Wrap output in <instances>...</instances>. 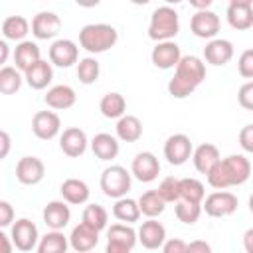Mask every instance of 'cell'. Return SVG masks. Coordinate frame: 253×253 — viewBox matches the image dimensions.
Returning <instances> with one entry per match:
<instances>
[{
	"mask_svg": "<svg viewBox=\"0 0 253 253\" xmlns=\"http://www.w3.org/2000/svg\"><path fill=\"white\" fill-rule=\"evenodd\" d=\"M227 24L233 30H249L253 26V2L251 0H231L225 10Z\"/></svg>",
	"mask_w": 253,
	"mask_h": 253,
	"instance_id": "5bb4252c",
	"label": "cell"
},
{
	"mask_svg": "<svg viewBox=\"0 0 253 253\" xmlns=\"http://www.w3.org/2000/svg\"><path fill=\"white\" fill-rule=\"evenodd\" d=\"M136 233H138V243L144 249H158L166 241V227L156 217L142 221Z\"/></svg>",
	"mask_w": 253,
	"mask_h": 253,
	"instance_id": "d6986e66",
	"label": "cell"
},
{
	"mask_svg": "<svg viewBox=\"0 0 253 253\" xmlns=\"http://www.w3.org/2000/svg\"><path fill=\"white\" fill-rule=\"evenodd\" d=\"M43 223L53 229V231H61L63 227H67L69 219H71V210L67 206V202L63 200H51L45 204L43 211H42Z\"/></svg>",
	"mask_w": 253,
	"mask_h": 253,
	"instance_id": "ac0fdd59",
	"label": "cell"
},
{
	"mask_svg": "<svg viewBox=\"0 0 253 253\" xmlns=\"http://www.w3.org/2000/svg\"><path fill=\"white\" fill-rule=\"evenodd\" d=\"M138 206H140L142 215H146L150 219V217H158L164 211L166 202L162 200V196L158 194V190H148V192H144L138 198Z\"/></svg>",
	"mask_w": 253,
	"mask_h": 253,
	"instance_id": "8d00e7d4",
	"label": "cell"
},
{
	"mask_svg": "<svg viewBox=\"0 0 253 253\" xmlns=\"http://www.w3.org/2000/svg\"><path fill=\"white\" fill-rule=\"evenodd\" d=\"M99 73H101V67H99V61L95 57L89 55V57L79 59V63H77V79L83 85H93L99 79Z\"/></svg>",
	"mask_w": 253,
	"mask_h": 253,
	"instance_id": "74e56055",
	"label": "cell"
},
{
	"mask_svg": "<svg viewBox=\"0 0 253 253\" xmlns=\"http://www.w3.org/2000/svg\"><path fill=\"white\" fill-rule=\"evenodd\" d=\"M45 176V164L38 156H22L16 164V178L24 186H36Z\"/></svg>",
	"mask_w": 253,
	"mask_h": 253,
	"instance_id": "4fadbf2b",
	"label": "cell"
},
{
	"mask_svg": "<svg viewBox=\"0 0 253 253\" xmlns=\"http://www.w3.org/2000/svg\"><path fill=\"white\" fill-rule=\"evenodd\" d=\"M14 221V208L10 202L0 200V227H12Z\"/></svg>",
	"mask_w": 253,
	"mask_h": 253,
	"instance_id": "f6af8a7d",
	"label": "cell"
},
{
	"mask_svg": "<svg viewBox=\"0 0 253 253\" xmlns=\"http://www.w3.org/2000/svg\"><path fill=\"white\" fill-rule=\"evenodd\" d=\"M221 168H223L229 188L245 184L251 176V162L243 154H229L227 158H221Z\"/></svg>",
	"mask_w": 253,
	"mask_h": 253,
	"instance_id": "ba28073f",
	"label": "cell"
},
{
	"mask_svg": "<svg viewBox=\"0 0 253 253\" xmlns=\"http://www.w3.org/2000/svg\"><path fill=\"white\" fill-rule=\"evenodd\" d=\"M174 213H176L178 221H182V223H186V225H192V223H196V221L200 219V215H202V206H200V204H190V202L180 200V202L174 204Z\"/></svg>",
	"mask_w": 253,
	"mask_h": 253,
	"instance_id": "f35d334b",
	"label": "cell"
},
{
	"mask_svg": "<svg viewBox=\"0 0 253 253\" xmlns=\"http://www.w3.org/2000/svg\"><path fill=\"white\" fill-rule=\"evenodd\" d=\"M0 245H2V251L0 253H12L14 249V243H12V237L4 231H0Z\"/></svg>",
	"mask_w": 253,
	"mask_h": 253,
	"instance_id": "c3c4849f",
	"label": "cell"
},
{
	"mask_svg": "<svg viewBox=\"0 0 253 253\" xmlns=\"http://www.w3.org/2000/svg\"><path fill=\"white\" fill-rule=\"evenodd\" d=\"M87 144H89L87 134H85V130L79 128V126H69V128H65V130L61 132V136H59V148H61V152H63L65 156H69V158H79V156H83L85 150H87Z\"/></svg>",
	"mask_w": 253,
	"mask_h": 253,
	"instance_id": "9a60e30c",
	"label": "cell"
},
{
	"mask_svg": "<svg viewBox=\"0 0 253 253\" xmlns=\"http://www.w3.org/2000/svg\"><path fill=\"white\" fill-rule=\"evenodd\" d=\"M237 101L243 109L247 111H253V81H247L239 87L237 91Z\"/></svg>",
	"mask_w": 253,
	"mask_h": 253,
	"instance_id": "b9f144b4",
	"label": "cell"
},
{
	"mask_svg": "<svg viewBox=\"0 0 253 253\" xmlns=\"http://www.w3.org/2000/svg\"><path fill=\"white\" fill-rule=\"evenodd\" d=\"M59 194H61L63 202H67L71 206H81V204H87V200L91 196V190H89L87 182H83L79 178H67V180L61 182Z\"/></svg>",
	"mask_w": 253,
	"mask_h": 253,
	"instance_id": "cb8c5ba5",
	"label": "cell"
},
{
	"mask_svg": "<svg viewBox=\"0 0 253 253\" xmlns=\"http://www.w3.org/2000/svg\"><path fill=\"white\" fill-rule=\"evenodd\" d=\"M107 241L121 243L132 249L138 243V233L128 223H113L111 227H107Z\"/></svg>",
	"mask_w": 253,
	"mask_h": 253,
	"instance_id": "d6a6232c",
	"label": "cell"
},
{
	"mask_svg": "<svg viewBox=\"0 0 253 253\" xmlns=\"http://www.w3.org/2000/svg\"><path fill=\"white\" fill-rule=\"evenodd\" d=\"M132 249L126 247V245H121V243H113V241H107V247H105V253H130Z\"/></svg>",
	"mask_w": 253,
	"mask_h": 253,
	"instance_id": "7dc6e473",
	"label": "cell"
},
{
	"mask_svg": "<svg viewBox=\"0 0 253 253\" xmlns=\"http://www.w3.org/2000/svg\"><path fill=\"white\" fill-rule=\"evenodd\" d=\"M97 243H99V231H95L85 223L75 225L69 233V247L77 253H89L97 247Z\"/></svg>",
	"mask_w": 253,
	"mask_h": 253,
	"instance_id": "44dd1931",
	"label": "cell"
},
{
	"mask_svg": "<svg viewBox=\"0 0 253 253\" xmlns=\"http://www.w3.org/2000/svg\"><path fill=\"white\" fill-rule=\"evenodd\" d=\"M24 79H26V83H28L32 89H36V91L45 89V87L51 83V79H53V67H51V61H47V59H40L36 65H32V67L24 73Z\"/></svg>",
	"mask_w": 253,
	"mask_h": 253,
	"instance_id": "484cf974",
	"label": "cell"
},
{
	"mask_svg": "<svg viewBox=\"0 0 253 253\" xmlns=\"http://www.w3.org/2000/svg\"><path fill=\"white\" fill-rule=\"evenodd\" d=\"M59 30H61V18L55 12L42 10L32 20V34L36 36V40H51L59 34Z\"/></svg>",
	"mask_w": 253,
	"mask_h": 253,
	"instance_id": "2e32d148",
	"label": "cell"
},
{
	"mask_svg": "<svg viewBox=\"0 0 253 253\" xmlns=\"http://www.w3.org/2000/svg\"><path fill=\"white\" fill-rule=\"evenodd\" d=\"M130 174L138 180V182H154L160 174V162L158 158L148 152V150H142L138 152L134 158H132V164H130Z\"/></svg>",
	"mask_w": 253,
	"mask_h": 253,
	"instance_id": "30bf717a",
	"label": "cell"
},
{
	"mask_svg": "<svg viewBox=\"0 0 253 253\" xmlns=\"http://www.w3.org/2000/svg\"><path fill=\"white\" fill-rule=\"evenodd\" d=\"M61 130V119L53 111H38L32 119V132L40 140H51Z\"/></svg>",
	"mask_w": 253,
	"mask_h": 253,
	"instance_id": "7c38bea8",
	"label": "cell"
},
{
	"mask_svg": "<svg viewBox=\"0 0 253 253\" xmlns=\"http://www.w3.org/2000/svg\"><path fill=\"white\" fill-rule=\"evenodd\" d=\"M0 140H2V150H0V158H6L8 156V150H10V134L6 130L0 132Z\"/></svg>",
	"mask_w": 253,
	"mask_h": 253,
	"instance_id": "681fc988",
	"label": "cell"
},
{
	"mask_svg": "<svg viewBox=\"0 0 253 253\" xmlns=\"http://www.w3.org/2000/svg\"><path fill=\"white\" fill-rule=\"evenodd\" d=\"M117 138L123 142H136L142 136V123L134 115H125L117 121Z\"/></svg>",
	"mask_w": 253,
	"mask_h": 253,
	"instance_id": "f546056e",
	"label": "cell"
},
{
	"mask_svg": "<svg viewBox=\"0 0 253 253\" xmlns=\"http://www.w3.org/2000/svg\"><path fill=\"white\" fill-rule=\"evenodd\" d=\"M194 154V146L188 134L184 132H176L170 134L164 142V158L168 160V164L172 166H182L186 164Z\"/></svg>",
	"mask_w": 253,
	"mask_h": 253,
	"instance_id": "5b68a950",
	"label": "cell"
},
{
	"mask_svg": "<svg viewBox=\"0 0 253 253\" xmlns=\"http://www.w3.org/2000/svg\"><path fill=\"white\" fill-rule=\"evenodd\" d=\"M24 83V75L18 67H12V65H4L0 69V93L2 95H14L20 91Z\"/></svg>",
	"mask_w": 253,
	"mask_h": 253,
	"instance_id": "836d02e7",
	"label": "cell"
},
{
	"mask_svg": "<svg viewBox=\"0 0 253 253\" xmlns=\"http://www.w3.org/2000/svg\"><path fill=\"white\" fill-rule=\"evenodd\" d=\"M30 22L24 16H8L2 22V36L8 42H26V36L30 34Z\"/></svg>",
	"mask_w": 253,
	"mask_h": 253,
	"instance_id": "83f0119b",
	"label": "cell"
},
{
	"mask_svg": "<svg viewBox=\"0 0 253 253\" xmlns=\"http://www.w3.org/2000/svg\"><path fill=\"white\" fill-rule=\"evenodd\" d=\"M237 196L227 192V190H217V192H211L204 204H202V210L210 215V217H227L231 215L235 210H237Z\"/></svg>",
	"mask_w": 253,
	"mask_h": 253,
	"instance_id": "52a82bcc",
	"label": "cell"
},
{
	"mask_svg": "<svg viewBox=\"0 0 253 253\" xmlns=\"http://www.w3.org/2000/svg\"><path fill=\"white\" fill-rule=\"evenodd\" d=\"M162 253H188V243L180 237L166 239L162 245Z\"/></svg>",
	"mask_w": 253,
	"mask_h": 253,
	"instance_id": "7bdbcfd3",
	"label": "cell"
},
{
	"mask_svg": "<svg viewBox=\"0 0 253 253\" xmlns=\"http://www.w3.org/2000/svg\"><path fill=\"white\" fill-rule=\"evenodd\" d=\"M119 32L111 24H87L79 32V45L89 53H103L115 47Z\"/></svg>",
	"mask_w": 253,
	"mask_h": 253,
	"instance_id": "7a4b0ae2",
	"label": "cell"
},
{
	"mask_svg": "<svg viewBox=\"0 0 253 253\" xmlns=\"http://www.w3.org/2000/svg\"><path fill=\"white\" fill-rule=\"evenodd\" d=\"M119 138L109 132H99L91 138V150L99 160H113L119 154Z\"/></svg>",
	"mask_w": 253,
	"mask_h": 253,
	"instance_id": "4316f807",
	"label": "cell"
},
{
	"mask_svg": "<svg viewBox=\"0 0 253 253\" xmlns=\"http://www.w3.org/2000/svg\"><path fill=\"white\" fill-rule=\"evenodd\" d=\"M206 79V63L198 55H182L174 69V77L168 81V93L174 99L190 97Z\"/></svg>",
	"mask_w": 253,
	"mask_h": 253,
	"instance_id": "6da1fadb",
	"label": "cell"
},
{
	"mask_svg": "<svg viewBox=\"0 0 253 253\" xmlns=\"http://www.w3.org/2000/svg\"><path fill=\"white\" fill-rule=\"evenodd\" d=\"M150 59L158 69H176V65L182 59L180 45L176 42H160L152 47Z\"/></svg>",
	"mask_w": 253,
	"mask_h": 253,
	"instance_id": "e0dca14e",
	"label": "cell"
},
{
	"mask_svg": "<svg viewBox=\"0 0 253 253\" xmlns=\"http://www.w3.org/2000/svg\"><path fill=\"white\" fill-rule=\"evenodd\" d=\"M43 101H45V105H47L49 109L65 111V109H71V107L75 105L77 93H75V89H73L71 85L61 83V85L49 87L47 93H45V97H43Z\"/></svg>",
	"mask_w": 253,
	"mask_h": 253,
	"instance_id": "7402d4cb",
	"label": "cell"
},
{
	"mask_svg": "<svg viewBox=\"0 0 253 253\" xmlns=\"http://www.w3.org/2000/svg\"><path fill=\"white\" fill-rule=\"evenodd\" d=\"M180 32V18L172 6H158L148 24V38L156 43L160 42H174Z\"/></svg>",
	"mask_w": 253,
	"mask_h": 253,
	"instance_id": "3957f363",
	"label": "cell"
},
{
	"mask_svg": "<svg viewBox=\"0 0 253 253\" xmlns=\"http://www.w3.org/2000/svg\"><path fill=\"white\" fill-rule=\"evenodd\" d=\"M239 146L253 154V125H245L241 130H239Z\"/></svg>",
	"mask_w": 253,
	"mask_h": 253,
	"instance_id": "ee69618b",
	"label": "cell"
},
{
	"mask_svg": "<svg viewBox=\"0 0 253 253\" xmlns=\"http://www.w3.org/2000/svg\"><path fill=\"white\" fill-rule=\"evenodd\" d=\"M192 160H194V166L200 174H210V170L221 162V154H219V148L211 142H204L200 144L198 148H194V154H192Z\"/></svg>",
	"mask_w": 253,
	"mask_h": 253,
	"instance_id": "603a6c76",
	"label": "cell"
},
{
	"mask_svg": "<svg viewBox=\"0 0 253 253\" xmlns=\"http://www.w3.org/2000/svg\"><path fill=\"white\" fill-rule=\"evenodd\" d=\"M180 200L190 204H204L206 190L198 178H180Z\"/></svg>",
	"mask_w": 253,
	"mask_h": 253,
	"instance_id": "e575fe53",
	"label": "cell"
},
{
	"mask_svg": "<svg viewBox=\"0 0 253 253\" xmlns=\"http://www.w3.org/2000/svg\"><path fill=\"white\" fill-rule=\"evenodd\" d=\"M113 215L121 223H128L130 225V223H134V221L140 219L142 211H140V206H138L136 200H132V198H121L113 206Z\"/></svg>",
	"mask_w": 253,
	"mask_h": 253,
	"instance_id": "4dcf8cb0",
	"label": "cell"
},
{
	"mask_svg": "<svg viewBox=\"0 0 253 253\" xmlns=\"http://www.w3.org/2000/svg\"><path fill=\"white\" fill-rule=\"evenodd\" d=\"M235 49H233V43L229 40H223V38H215V40H210L204 47V59L206 63L210 65H225L231 61Z\"/></svg>",
	"mask_w": 253,
	"mask_h": 253,
	"instance_id": "ffe728a7",
	"label": "cell"
},
{
	"mask_svg": "<svg viewBox=\"0 0 253 253\" xmlns=\"http://www.w3.org/2000/svg\"><path fill=\"white\" fill-rule=\"evenodd\" d=\"M158 194L162 196V200L166 204H176L180 202V178L174 176H166L160 184H158Z\"/></svg>",
	"mask_w": 253,
	"mask_h": 253,
	"instance_id": "ab89813d",
	"label": "cell"
},
{
	"mask_svg": "<svg viewBox=\"0 0 253 253\" xmlns=\"http://www.w3.org/2000/svg\"><path fill=\"white\" fill-rule=\"evenodd\" d=\"M10 237H12V243L16 249L28 253L32 251L34 247H38L40 243V233H38V227L32 219L28 217H20L18 221L12 223L10 227Z\"/></svg>",
	"mask_w": 253,
	"mask_h": 253,
	"instance_id": "8992f818",
	"label": "cell"
},
{
	"mask_svg": "<svg viewBox=\"0 0 253 253\" xmlns=\"http://www.w3.org/2000/svg\"><path fill=\"white\" fill-rule=\"evenodd\" d=\"M219 26V16L213 10H200L190 18V30L200 40H215Z\"/></svg>",
	"mask_w": 253,
	"mask_h": 253,
	"instance_id": "9c48e42d",
	"label": "cell"
},
{
	"mask_svg": "<svg viewBox=\"0 0 253 253\" xmlns=\"http://www.w3.org/2000/svg\"><path fill=\"white\" fill-rule=\"evenodd\" d=\"M249 211H251V213H253V194H251V196H249Z\"/></svg>",
	"mask_w": 253,
	"mask_h": 253,
	"instance_id": "f5cc1de1",
	"label": "cell"
},
{
	"mask_svg": "<svg viewBox=\"0 0 253 253\" xmlns=\"http://www.w3.org/2000/svg\"><path fill=\"white\" fill-rule=\"evenodd\" d=\"M99 111L105 119H121L126 115V101L121 93L111 91L107 95H103V99L99 101Z\"/></svg>",
	"mask_w": 253,
	"mask_h": 253,
	"instance_id": "f1b7e54d",
	"label": "cell"
},
{
	"mask_svg": "<svg viewBox=\"0 0 253 253\" xmlns=\"http://www.w3.org/2000/svg\"><path fill=\"white\" fill-rule=\"evenodd\" d=\"M49 61L55 67H71L79 63V45L73 40H55L49 45Z\"/></svg>",
	"mask_w": 253,
	"mask_h": 253,
	"instance_id": "8fae6325",
	"label": "cell"
},
{
	"mask_svg": "<svg viewBox=\"0 0 253 253\" xmlns=\"http://www.w3.org/2000/svg\"><path fill=\"white\" fill-rule=\"evenodd\" d=\"M101 190L107 198H113V200H121V198H126L130 186H132V174L121 166V164H113V166H107L101 174Z\"/></svg>",
	"mask_w": 253,
	"mask_h": 253,
	"instance_id": "277c9868",
	"label": "cell"
},
{
	"mask_svg": "<svg viewBox=\"0 0 253 253\" xmlns=\"http://www.w3.org/2000/svg\"><path fill=\"white\" fill-rule=\"evenodd\" d=\"M69 237L63 235V231H47L43 237H40L38 253H67Z\"/></svg>",
	"mask_w": 253,
	"mask_h": 253,
	"instance_id": "1f68e13d",
	"label": "cell"
},
{
	"mask_svg": "<svg viewBox=\"0 0 253 253\" xmlns=\"http://www.w3.org/2000/svg\"><path fill=\"white\" fill-rule=\"evenodd\" d=\"M188 253H211V245L204 239H194L188 243Z\"/></svg>",
	"mask_w": 253,
	"mask_h": 253,
	"instance_id": "bcb514c9",
	"label": "cell"
},
{
	"mask_svg": "<svg viewBox=\"0 0 253 253\" xmlns=\"http://www.w3.org/2000/svg\"><path fill=\"white\" fill-rule=\"evenodd\" d=\"M6 59H8V43L6 40H2L0 42V63H6Z\"/></svg>",
	"mask_w": 253,
	"mask_h": 253,
	"instance_id": "816d5d0a",
	"label": "cell"
},
{
	"mask_svg": "<svg viewBox=\"0 0 253 253\" xmlns=\"http://www.w3.org/2000/svg\"><path fill=\"white\" fill-rule=\"evenodd\" d=\"M243 247H245L247 253H253V227H249L243 233Z\"/></svg>",
	"mask_w": 253,
	"mask_h": 253,
	"instance_id": "f907efd6",
	"label": "cell"
},
{
	"mask_svg": "<svg viewBox=\"0 0 253 253\" xmlns=\"http://www.w3.org/2000/svg\"><path fill=\"white\" fill-rule=\"evenodd\" d=\"M81 223H85V225H89V227H93L95 231L101 233L103 229H107L109 213H107V210H105L103 206H99V204H89V206H85V210H83Z\"/></svg>",
	"mask_w": 253,
	"mask_h": 253,
	"instance_id": "d590c367",
	"label": "cell"
},
{
	"mask_svg": "<svg viewBox=\"0 0 253 253\" xmlns=\"http://www.w3.org/2000/svg\"><path fill=\"white\" fill-rule=\"evenodd\" d=\"M237 71L241 77L253 81V49H245L237 59Z\"/></svg>",
	"mask_w": 253,
	"mask_h": 253,
	"instance_id": "60d3db41",
	"label": "cell"
},
{
	"mask_svg": "<svg viewBox=\"0 0 253 253\" xmlns=\"http://www.w3.org/2000/svg\"><path fill=\"white\" fill-rule=\"evenodd\" d=\"M42 59V51H40V45L32 40H26V42H20L16 43V49H14V63L16 67L26 73L32 65H36L38 61Z\"/></svg>",
	"mask_w": 253,
	"mask_h": 253,
	"instance_id": "d4e9b609",
	"label": "cell"
}]
</instances>
